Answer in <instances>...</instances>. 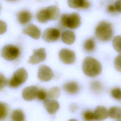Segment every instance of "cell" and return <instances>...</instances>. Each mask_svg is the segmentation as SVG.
<instances>
[{
	"mask_svg": "<svg viewBox=\"0 0 121 121\" xmlns=\"http://www.w3.org/2000/svg\"><path fill=\"white\" fill-rule=\"evenodd\" d=\"M82 69L84 74L89 77L98 76L102 71L100 63L95 58L88 57L85 58L82 64Z\"/></svg>",
	"mask_w": 121,
	"mask_h": 121,
	"instance_id": "6da1fadb",
	"label": "cell"
},
{
	"mask_svg": "<svg viewBox=\"0 0 121 121\" xmlns=\"http://www.w3.org/2000/svg\"><path fill=\"white\" fill-rule=\"evenodd\" d=\"M113 34V28L112 24L106 21L100 22L95 29V35L98 39L106 42L110 40Z\"/></svg>",
	"mask_w": 121,
	"mask_h": 121,
	"instance_id": "7a4b0ae2",
	"label": "cell"
},
{
	"mask_svg": "<svg viewBox=\"0 0 121 121\" xmlns=\"http://www.w3.org/2000/svg\"><path fill=\"white\" fill-rule=\"evenodd\" d=\"M60 22L65 27L76 29L81 24V17L77 13L65 14L61 16Z\"/></svg>",
	"mask_w": 121,
	"mask_h": 121,
	"instance_id": "3957f363",
	"label": "cell"
},
{
	"mask_svg": "<svg viewBox=\"0 0 121 121\" xmlns=\"http://www.w3.org/2000/svg\"><path fill=\"white\" fill-rule=\"evenodd\" d=\"M27 77L26 70L23 68H19L15 71L9 81V84L11 87H17L26 81Z\"/></svg>",
	"mask_w": 121,
	"mask_h": 121,
	"instance_id": "277c9868",
	"label": "cell"
},
{
	"mask_svg": "<svg viewBox=\"0 0 121 121\" xmlns=\"http://www.w3.org/2000/svg\"><path fill=\"white\" fill-rule=\"evenodd\" d=\"M20 54L19 49L13 45L7 44L4 46L1 51L2 57L7 60H13L18 58Z\"/></svg>",
	"mask_w": 121,
	"mask_h": 121,
	"instance_id": "5b68a950",
	"label": "cell"
},
{
	"mask_svg": "<svg viewBox=\"0 0 121 121\" xmlns=\"http://www.w3.org/2000/svg\"><path fill=\"white\" fill-rule=\"evenodd\" d=\"M59 57L60 60L67 64H73L76 60L75 52L68 49H62L59 53Z\"/></svg>",
	"mask_w": 121,
	"mask_h": 121,
	"instance_id": "8992f818",
	"label": "cell"
},
{
	"mask_svg": "<svg viewBox=\"0 0 121 121\" xmlns=\"http://www.w3.org/2000/svg\"><path fill=\"white\" fill-rule=\"evenodd\" d=\"M38 78L42 82L48 81L54 77V74L51 69L47 66L41 65L38 71Z\"/></svg>",
	"mask_w": 121,
	"mask_h": 121,
	"instance_id": "52a82bcc",
	"label": "cell"
},
{
	"mask_svg": "<svg viewBox=\"0 0 121 121\" xmlns=\"http://www.w3.org/2000/svg\"><path fill=\"white\" fill-rule=\"evenodd\" d=\"M60 31L55 28H48L43 34V39L46 42L52 43L57 41L60 36Z\"/></svg>",
	"mask_w": 121,
	"mask_h": 121,
	"instance_id": "ba28073f",
	"label": "cell"
},
{
	"mask_svg": "<svg viewBox=\"0 0 121 121\" xmlns=\"http://www.w3.org/2000/svg\"><path fill=\"white\" fill-rule=\"evenodd\" d=\"M46 58V53L43 48H41L33 51V54L31 56L28 62L32 64H36L43 61Z\"/></svg>",
	"mask_w": 121,
	"mask_h": 121,
	"instance_id": "9c48e42d",
	"label": "cell"
},
{
	"mask_svg": "<svg viewBox=\"0 0 121 121\" xmlns=\"http://www.w3.org/2000/svg\"><path fill=\"white\" fill-rule=\"evenodd\" d=\"M23 33L34 39H38L41 36L40 29L34 24H29L23 30Z\"/></svg>",
	"mask_w": 121,
	"mask_h": 121,
	"instance_id": "30bf717a",
	"label": "cell"
},
{
	"mask_svg": "<svg viewBox=\"0 0 121 121\" xmlns=\"http://www.w3.org/2000/svg\"><path fill=\"white\" fill-rule=\"evenodd\" d=\"M37 90V87L34 86L26 87L23 90L22 96L26 101H32L36 97Z\"/></svg>",
	"mask_w": 121,
	"mask_h": 121,
	"instance_id": "8fae6325",
	"label": "cell"
},
{
	"mask_svg": "<svg viewBox=\"0 0 121 121\" xmlns=\"http://www.w3.org/2000/svg\"><path fill=\"white\" fill-rule=\"evenodd\" d=\"M44 106L47 111L50 114H52L58 111L60 105L58 102L55 100H45Z\"/></svg>",
	"mask_w": 121,
	"mask_h": 121,
	"instance_id": "7c38bea8",
	"label": "cell"
},
{
	"mask_svg": "<svg viewBox=\"0 0 121 121\" xmlns=\"http://www.w3.org/2000/svg\"><path fill=\"white\" fill-rule=\"evenodd\" d=\"M48 20H55L60 15V10L55 6H50L45 9Z\"/></svg>",
	"mask_w": 121,
	"mask_h": 121,
	"instance_id": "4fadbf2b",
	"label": "cell"
},
{
	"mask_svg": "<svg viewBox=\"0 0 121 121\" xmlns=\"http://www.w3.org/2000/svg\"><path fill=\"white\" fill-rule=\"evenodd\" d=\"M17 18L18 21L20 24L25 25L31 20L32 14L27 10H23L17 13Z\"/></svg>",
	"mask_w": 121,
	"mask_h": 121,
	"instance_id": "5bb4252c",
	"label": "cell"
},
{
	"mask_svg": "<svg viewBox=\"0 0 121 121\" xmlns=\"http://www.w3.org/2000/svg\"><path fill=\"white\" fill-rule=\"evenodd\" d=\"M68 4L69 7L73 9H86L90 6L86 0H68Z\"/></svg>",
	"mask_w": 121,
	"mask_h": 121,
	"instance_id": "9a60e30c",
	"label": "cell"
},
{
	"mask_svg": "<svg viewBox=\"0 0 121 121\" xmlns=\"http://www.w3.org/2000/svg\"><path fill=\"white\" fill-rule=\"evenodd\" d=\"M94 115L95 120L97 121L104 120L108 117V111L105 107L98 106L95 110Z\"/></svg>",
	"mask_w": 121,
	"mask_h": 121,
	"instance_id": "2e32d148",
	"label": "cell"
},
{
	"mask_svg": "<svg viewBox=\"0 0 121 121\" xmlns=\"http://www.w3.org/2000/svg\"><path fill=\"white\" fill-rule=\"evenodd\" d=\"M61 39L63 43L67 44H72L76 39L74 33L71 31H66L64 32L61 35Z\"/></svg>",
	"mask_w": 121,
	"mask_h": 121,
	"instance_id": "e0dca14e",
	"label": "cell"
},
{
	"mask_svg": "<svg viewBox=\"0 0 121 121\" xmlns=\"http://www.w3.org/2000/svg\"><path fill=\"white\" fill-rule=\"evenodd\" d=\"M63 89L69 94H75L78 91L79 86L76 82L71 81L65 83L63 85Z\"/></svg>",
	"mask_w": 121,
	"mask_h": 121,
	"instance_id": "ac0fdd59",
	"label": "cell"
},
{
	"mask_svg": "<svg viewBox=\"0 0 121 121\" xmlns=\"http://www.w3.org/2000/svg\"><path fill=\"white\" fill-rule=\"evenodd\" d=\"M108 115L112 119L121 120V109L118 106H112L108 111Z\"/></svg>",
	"mask_w": 121,
	"mask_h": 121,
	"instance_id": "d6986e66",
	"label": "cell"
},
{
	"mask_svg": "<svg viewBox=\"0 0 121 121\" xmlns=\"http://www.w3.org/2000/svg\"><path fill=\"white\" fill-rule=\"evenodd\" d=\"M11 117L12 120L14 121H23L25 120V115L23 112L19 109L13 111Z\"/></svg>",
	"mask_w": 121,
	"mask_h": 121,
	"instance_id": "ffe728a7",
	"label": "cell"
},
{
	"mask_svg": "<svg viewBox=\"0 0 121 121\" xmlns=\"http://www.w3.org/2000/svg\"><path fill=\"white\" fill-rule=\"evenodd\" d=\"M36 18L39 22L42 23H45L49 20L47 17L45 9H41L37 12L36 14Z\"/></svg>",
	"mask_w": 121,
	"mask_h": 121,
	"instance_id": "44dd1931",
	"label": "cell"
},
{
	"mask_svg": "<svg viewBox=\"0 0 121 121\" xmlns=\"http://www.w3.org/2000/svg\"><path fill=\"white\" fill-rule=\"evenodd\" d=\"M8 112V105L4 103L0 102V120L4 119L7 116Z\"/></svg>",
	"mask_w": 121,
	"mask_h": 121,
	"instance_id": "7402d4cb",
	"label": "cell"
},
{
	"mask_svg": "<svg viewBox=\"0 0 121 121\" xmlns=\"http://www.w3.org/2000/svg\"><path fill=\"white\" fill-rule=\"evenodd\" d=\"M84 47L87 52H92L95 48V42L92 39H88L84 43Z\"/></svg>",
	"mask_w": 121,
	"mask_h": 121,
	"instance_id": "603a6c76",
	"label": "cell"
},
{
	"mask_svg": "<svg viewBox=\"0 0 121 121\" xmlns=\"http://www.w3.org/2000/svg\"><path fill=\"white\" fill-rule=\"evenodd\" d=\"M60 89L58 87H53L51 88L48 94L47 95L50 98L55 99L59 97L60 95Z\"/></svg>",
	"mask_w": 121,
	"mask_h": 121,
	"instance_id": "cb8c5ba5",
	"label": "cell"
},
{
	"mask_svg": "<svg viewBox=\"0 0 121 121\" xmlns=\"http://www.w3.org/2000/svg\"><path fill=\"white\" fill-rule=\"evenodd\" d=\"M121 36L120 35H117L114 37L112 41L113 48L119 53L121 52Z\"/></svg>",
	"mask_w": 121,
	"mask_h": 121,
	"instance_id": "d4e9b609",
	"label": "cell"
},
{
	"mask_svg": "<svg viewBox=\"0 0 121 121\" xmlns=\"http://www.w3.org/2000/svg\"><path fill=\"white\" fill-rule=\"evenodd\" d=\"M91 88L95 92H99L101 91L102 86L98 81H93L91 83Z\"/></svg>",
	"mask_w": 121,
	"mask_h": 121,
	"instance_id": "484cf974",
	"label": "cell"
},
{
	"mask_svg": "<svg viewBox=\"0 0 121 121\" xmlns=\"http://www.w3.org/2000/svg\"><path fill=\"white\" fill-rule=\"evenodd\" d=\"M111 95L113 98L117 100H120L121 97V89L119 87L112 89L111 91Z\"/></svg>",
	"mask_w": 121,
	"mask_h": 121,
	"instance_id": "4316f807",
	"label": "cell"
},
{
	"mask_svg": "<svg viewBox=\"0 0 121 121\" xmlns=\"http://www.w3.org/2000/svg\"><path fill=\"white\" fill-rule=\"evenodd\" d=\"M47 93L44 89H40L37 90L36 96L40 100H45L47 97Z\"/></svg>",
	"mask_w": 121,
	"mask_h": 121,
	"instance_id": "83f0119b",
	"label": "cell"
},
{
	"mask_svg": "<svg viewBox=\"0 0 121 121\" xmlns=\"http://www.w3.org/2000/svg\"><path fill=\"white\" fill-rule=\"evenodd\" d=\"M83 117L86 121H93L95 120L94 112L90 111H86L84 113Z\"/></svg>",
	"mask_w": 121,
	"mask_h": 121,
	"instance_id": "f1b7e54d",
	"label": "cell"
},
{
	"mask_svg": "<svg viewBox=\"0 0 121 121\" xmlns=\"http://www.w3.org/2000/svg\"><path fill=\"white\" fill-rule=\"evenodd\" d=\"M114 66L115 69L119 72L121 71V54H119L115 59L114 60Z\"/></svg>",
	"mask_w": 121,
	"mask_h": 121,
	"instance_id": "f546056e",
	"label": "cell"
},
{
	"mask_svg": "<svg viewBox=\"0 0 121 121\" xmlns=\"http://www.w3.org/2000/svg\"><path fill=\"white\" fill-rule=\"evenodd\" d=\"M7 80L5 76L0 73V90L2 89L6 86Z\"/></svg>",
	"mask_w": 121,
	"mask_h": 121,
	"instance_id": "4dcf8cb0",
	"label": "cell"
},
{
	"mask_svg": "<svg viewBox=\"0 0 121 121\" xmlns=\"http://www.w3.org/2000/svg\"><path fill=\"white\" fill-rule=\"evenodd\" d=\"M7 29V25L6 23L2 20L0 19V35L4 34Z\"/></svg>",
	"mask_w": 121,
	"mask_h": 121,
	"instance_id": "1f68e13d",
	"label": "cell"
},
{
	"mask_svg": "<svg viewBox=\"0 0 121 121\" xmlns=\"http://www.w3.org/2000/svg\"><path fill=\"white\" fill-rule=\"evenodd\" d=\"M114 7L116 11L119 12H121V0H117L116 1Z\"/></svg>",
	"mask_w": 121,
	"mask_h": 121,
	"instance_id": "d6a6232c",
	"label": "cell"
},
{
	"mask_svg": "<svg viewBox=\"0 0 121 121\" xmlns=\"http://www.w3.org/2000/svg\"><path fill=\"white\" fill-rule=\"evenodd\" d=\"M108 10L111 13H114L116 10L114 6L113 5H110L108 7Z\"/></svg>",
	"mask_w": 121,
	"mask_h": 121,
	"instance_id": "836d02e7",
	"label": "cell"
},
{
	"mask_svg": "<svg viewBox=\"0 0 121 121\" xmlns=\"http://www.w3.org/2000/svg\"><path fill=\"white\" fill-rule=\"evenodd\" d=\"M8 1H15L16 0H7Z\"/></svg>",
	"mask_w": 121,
	"mask_h": 121,
	"instance_id": "e575fe53",
	"label": "cell"
},
{
	"mask_svg": "<svg viewBox=\"0 0 121 121\" xmlns=\"http://www.w3.org/2000/svg\"><path fill=\"white\" fill-rule=\"evenodd\" d=\"M0 8H1V7H0Z\"/></svg>",
	"mask_w": 121,
	"mask_h": 121,
	"instance_id": "d590c367",
	"label": "cell"
}]
</instances>
